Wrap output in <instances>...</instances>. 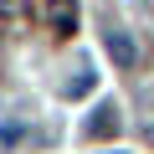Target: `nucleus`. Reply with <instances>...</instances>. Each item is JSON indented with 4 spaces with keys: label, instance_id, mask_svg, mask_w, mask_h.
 <instances>
[{
    "label": "nucleus",
    "instance_id": "f03ea898",
    "mask_svg": "<svg viewBox=\"0 0 154 154\" xmlns=\"http://www.w3.org/2000/svg\"><path fill=\"white\" fill-rule=\"evenodd\" d=\"M118 123H123V113H118V103H98V108L88 113V123H82V134H88V139H108V134H118Z\"/></svg>",
    "mask_w": 154,
    "mask_h": 154
},
{
    "label": "nucleus",
    "instance_id": "7ed1b4c3",
    "mask_svg": "<svg viewBox=\"0 0 154 154\" xmlns=\"http://www.w3.org/2000/svg\"><path fill=\"white\" fill-rule=\"evenodd\" d=\"M46 26L57 36H72L77 31V0H46Z\"/></svg>",
    "mask_w": 154,
    "mask_h": 154
},
{
    "label": "nucleus",
    "instance_id": "39448f33",
    "mask_svg": "<svg viewBox=\"0 0 154 154\" xmlns=\"http://www.w3.org/2000/svg\"><path fill=\"white\" fill-rule=\"evenodd\" d=\"M26 11V0H0V16H21Z\"/></svg>",
    "mask_w": 154,
    "mask_h": 154
},
{
    "label": "nucleus",
    "instance_id": "423d86ee",
    "mask_svg": "<svg viewBox=\"0 0 154 154\" xmlns=\"http://www.w3.org/2000/svg\"><path fill=\"white\" fill-rule=\"evenodd\" d=\"M113 154H118V149H113Z\"/></svg>",
    "mask_w": 154,
    "mask_h": 154
},
{
    "label": "nucleus",
    "instance_id": "20e7f679",
    "mask_svg": "<svg viewBox=\"0 0 154 154\" xmlns=\"http://www.w3.org/2000/svg\"><path fill=\"white\" fill-rule=\"evenodd\" d=\"M93 93V72H82L77 82H67V98H88Z\"/></svg>",
    "mask_w": 154,
    "mask_h": 154
},
{
    "label": "nucleus",
    "instance_id": "f257e3e1",
    "mask_svg": "<svg viewBox=\"0 0 154 154\" xmlns=\"http://www.w3.org/2000/svg\"><path fill=\"white\" fill-rule=\"evenodd\" d=\"M103 46H108L113 67H123V72H134V67H139V41H134L128 31H108V36H103Z\"/></svg>",
    "mask_w": 154,
    "mask_h": 154
}]
</instances>
